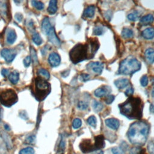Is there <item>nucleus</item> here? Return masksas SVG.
Masks as SVG:
<instances>
[{
  "label": "nucleus",
  "instance_id": "obj_1",
  "mask_svg": "<svg viewBox=\"0 0 154 154\" xmlns=\"http://www.w3.org/2000/svg\"><path fill=\"white\" fill-rule=\"evenodd\" d=\"M99 47V42L96 38L90 39L84 44L78 43L69 52L70 59L73 64H77L84 60L92 58Z\"/></svg>",
  "mask_w": 154,
  "mask_h": 154
},
{
  "label": "nucleus",
  "instance_id": "obj_2",
  "mask_svg": "<svg viewBox=\"0 0 154 154\" xmlns=\"http://www.w3.org/2000/svg\"><path fill=\"white\" fill-rule=\"evenodd\" d=\"M149 125L144 121H138L130 126L128 131V137L129 141L135 145L140 146L144 145L149 133Z\"/></svg>",
  "mask_w": 154,
  "mask_h": 154
},
{
  "label": "nucleus",
  "instance_id": "obj_3",
  "mask_svg": "<svg viewBox=\"0 0 154 154\" xmlns=\"http://www.w3.org/2000/svg\"><path fill=\"white\" fill-rule=\"evenodd\" d=\"M143 102L138 97L130 96L119 105L120 113L129 119H140L143 114Z\"/></svg>",
  "mask_w": 154,
  "mask_h": 154
},
{
  "label": "nucleus",
  "instance_id": "obj_4",
  "mask_svg": "<svg viewBox=\"0 0 154 154\" xmlns=\"http://www.w3.org/2000/svg\"><path fill=\"white\" fill-rule=\"evenodd\" d=\"M51 92V85L46 79L37 76L34 79L33 95L38 101L43 100Z\"/></svg>",
  "mask_w": 154,
  "mask_h": 154
},
{
  "label": "nucleus",
  "instance_id": "obj_5",
  "mask_svg": "<svg viewBox=\"0 0 154 154\" xmlns=\"http://www.w3.org/2000/svg\"><path fill=\"white\" fill-rule=\"evenodd\" d=\"M141 68L140 62L132 56H129L120 63L119 73L122 75H131Z\"/></svg>",
  "mask_w": 154,
  "mask_h": 154
},
{
  "label": "nucleus",
  "instance_id": "obj_6",
  "mask_svg": "<svg viewBox=\"0 0 154 154\" xmlns=\"http://www.w3.org/2000/svg\"><path fill=\"white\" fill-rule=\"evenodd\" d=\"M94 140V141L92 142L90 139H85L81 142L79 148L84 153L94 152L104 147L105 142L103 135H100L95 137Z\"/></svg>",
  "mask_w": 154,
  "mask_h": 154
},
{
  "label": "nucleus",
  "instance_id": "obj_7",
  "mask_svg": "<svg viewBox=\"0 0 154 154\" xmlns=\"http://www.w3.org/2000/svg\"><path fill=\"white\" fill-rule=\"evenodd\" d=\"M42 28L43 31L48 37V40L56 46H60L61 42L57 35L54 28L51 25L49 19L48 17H45L42 23Z\"/></svg>",
  "mask_w": 154,
  "mask_h": 154
},
{
  "label": "nucleus",
  "instance_id": "obj_8",
  "mask_svg": "<svg viewBox=\"0 0 154 154\" xmlns=\"http://www.w3.org/2000/svg\"><path fill=\"white\" fill-rule=\"evenodd\" d=\"M17 100V95L13 89H7L0 93V102L5 106H11Z\"/></svg>",
  "mask_w": 154,
  "mask_h": 154
},
{
  "label": "nucleus",
  "instance_id": "obj_9",
  "mask_svg": "<svg viewBox=\"0 0 154 154\" xmlns=\"http://www.w3.org/2000/svg\"><path fill=\"white\" fill-rule=\"evenodd\" d=\"M1 55L7 63H11L14 59L16 53L13 49L5 48L1 51Z\"/></svg>",
  "mask_w": 154,
  "mask_h": 154
},
{
  "label": "nucleus",
  "instance_id": "obj_10",
  "mask_svg": "<svg viewBox=\"0 0 154 154\" xmlns=\"http://www.w3.org/2000/svg\"><path fill=\"white\" fill-rule=\"evenodd\" d=\"M87 70H91L96 74L99 75L103 69V64L100 62H91L87 65Z\"/></svg>",
  "mask_w": 154,
  "mask_h": 154
},
{
  "label": "nucleus",
  "instance_id": "obj_11",
  "mask_svg": "<svg viewBox=\"0 0 154 154\" xmlns=\"http://www.w3.org/2000/svg\"><path fill=\"white\" fill-rule=\"evenodd\" d=\"M48 61L49 64L52 67L58 66L61 61V58L60 55L56 52H52L50 54L48 58Z\"/></svg>",
  "mask_w": 154,
  "mask_h": 154
},
{
  "label": "nucleus",
  "instance_id": "obj_12",
  "mask_svg": "<svg viewBox=\"0 0 154 154\" xmlns=\"http://www.w3.org/2000/svg\"><path fill=\"white\" fill-rule=\"evenodd\" d=\"M105 123L107 126L114 130L117 129L120 125V123L119 120L114 118H110V119H106L105 120Z\"/></svg>",
  "mask_w": 154,
  "mask_h": 154
},
{
  "label": "nucleus",
  "instance_id": "obj_13",
  "mask_svg": "<svg viewBox=\"0 0 154 154\" xmlns=\"http://www.w3.org/2000/svg\"><path fill=\"white\" fill-rule=\"evenodd\" d=\"M108 88H109V87H108L106 86H102L101 87H99L94 91V95L97 97H102L103 96H105L108 93H109V91H108Z\"/></svg>",
  "mask_w": 154,
  "mask_h": 154
},
{
  "label": "nucleus",
  "instance_id": "obj_14",
  "mask_svg": "<svg viewBox=\"0 0 154 154\" xmlns=\"http://www.w3.org/2000/svg\"><path fill=\"white\" fill-rule=\"evenodd\" d=\"M6 2L4 1H0V14L4 20L8 17V8Z\"/></svg>",
  "mask_w": 154,
  "mask_h": 154
},
{
  "label": "nucleus",
  "instance_id": "obj_15",
  "mask_svg": "<svg viewBox=\"0 0 154 154\" xmlns=\"http://www.w3.org/2000/svg\"><path fill=\"white\" fill-rule=\"evenodd\" d=\"M16 34L14 29H9L7 34V42L8 44L12 45L16 40Z\"/></svg>",
  "mask_w": 154,
  "mask_h": 154
},
{
  "label": "nucleus",
  "instance_id": "obj_16",
  "mask_svg": "<svg viewBox=\"0 0 154 154\" xmlns=\"http://www.w3.org/2000/svg\"><path fill=\"white\" fill-rule=\"evenodd\" d=\"M144 55L148 63L152 64L154 62V49L153 48H148L146 49Z\"/></svg>",
  "mask_w": 154,
  "mask_h": 154
},
{
  "label": "nucleus",
  "instance_id": "obj_17",
  "mask_svg": "<svg viewBox=\"0 0 154 154\" xmlns=\"http://www.w3.org/2000/svg\"><path fill=\"white\" fill-rule=\"evenodd\" d=\"M114 84L117 88L119 89H122L129 84V81L126 78H120L114 81Z\"/></svg>",
  "mask_w": 154,
  "mask_h": 154
},
{
  "label": "nucleus",
  "instance_id": "obj_18",
  "mask_svg": "<svg viewBox=\"0 0 154 154\" xmlns=\"http://www.w3.org/2000/svg\"><path fill=\"white\" fill-rule=\"evenodd\" d=\"M142 36L147 40L152 39L154 37V28H147L143 31Z\"/></svg>",
  "mask_w": 154,
  "mask_h": 154
},
{
  "label": "nucleus",
  "instance_id": "obj_19",
  "mask_svg": "<svg viewBox=\"0 0 154 154\" xmlns=\"http://www.w3.org/2000/svg\"><path fill=\"white\" fill-rule=\"evenodd\" d=\"M154 21V17L152 14H149L147 15L144 16L140 19V23L142 25H149L150 23H152Z\"/></svg>",
  "mask_w": 154,
  "mask_h": 154
},
{
  "label": "nucleus",
  "instance_id": "obj_20",
  "mask_svg": "<svg viewBox=\"0 0 154 154\" xmlns=\"http://www.w3.org/2000/svg\"><path fill=\"white\" fill-rule=\"evenodd\" d=\"M95 12V7L93 5L88 6L84 11L83 16L86 17H92Z\"/></svg>",
  "mask_w": 154,
  "mask_h": 154
},
{
  "label": "nucleus",
  "instance_id": "obj_21",
  "mask_svg": "<svg viewBox=\"0 0 154 154\" xmlns=\"http://www.w3.org/2000/svg\"><path fill=\"white\" fill-rule=\"evenodd\" d=\"M57 1L56 0H51L49 2V6L48 7V11L49 14H55L57 11Z\"/></svg>",
  "mask_w": 154,
  "mask_h": 154
},
{
  "label": "nucleus",
  "instance_id": "obj_22",
  "mask_svg": "<svg viewBox=\"0 0 154 154\" xmlns=\"http://www.w3.org/2000/svg\"><path fill=\"white\" fill-rule=\"evenodd\" d=\"M8 79L11 83L13 84H16L19 79V73L17 71H13L9 75Z\"/></svg>",
  "mask_w": 154,
  "mask_h": 154
},
{
  "label": "nucleus",
  "instance_id": "obj_23",
  "mask_svg": "<svg viewBox=\"0 0 154 154\" xmlns=\"http://www.w3.org/2000/svg\"><path fill=\"white\" fill-rule=\"evenodd\" d=\"M122 35L125 38H130L134 35V32H133L132 30H131V29L125 28L123 29V30L122 31Z\"/></svg>",
  "mask_w": 154,
  "mask_h": 154
},
{
  "label": "nucleus",
  "instance_id": "obj_24",
  "mask_svg": "<svg viewBox=\"0 0 154 154\" xmlns=\"http://www.w3.org/2000/svg\"><path fill=\"white\" fill-rule=\"evenodd\" d=\"M30 53H31V58H32L33 64L36 66L38 63V60L36 51L32 46L30 47Z\"/></svg>",
  "mask_w": 154,
  "mask_h": 154
},
{
  "label": "nucleus",
  "instance_id": "obj_25",
  "mask_svg": "<svg viewBox=\"0 0 154 154\" xmlns=\"http://www.w3.org/2000/svg\"><path fill=\"white\" fill-rule=\"evenodd\" d=\"M128 19L131 21H136L137 20L139 19L140 17V14L137 11H134L132 13H129L128 15Z\"/></svg>",
  "mask_w": 154,
  "mask_h": 154
},
{
  "label": "nucleus",
  "instance_id": "obj_26",
  "mask_svg": "<svg viewBox=\"0 0 154 154\" xmlns=\"http://www.w3.org/2000/svg\"><path fill=\"white\" fill-rule=\"evenodd\" d=\"M2 137L4 140V142L6 144V146L7 147L8 149H11V147H12V143H11V141L10 139V137L8 135V134H7L6 133H4V132H2Z\"/></svg>",
  "mask_w": 154,
  "mask_h": 154
},
{
  "label": "nucleus",
  "instance_id": "obj_27",
  "mask_svg": "<svg viewBox=\"0 0 154 154\" xmlns=\"http://www.w3.org/2000/svg\"><path fill=\"white\" fill-rule=\"evenodd\" d=\"M65 146H66L65 140L63 137H61V140H60V141L59 143V144H58V150H57V153L58 154H62L63 153L64 150Z\"/></svg>",
  "mask_w": 154,
  "mask_h": 154
},
{
  "label": "nucleus",
  "instance_id": "obj_28",
  "mask_svg": "<svg viewBox=\"0 0 154 154\" xmlns=\"http://www.w3.org/2000/svg\"><path fill=\"white\" fill-rule=\"evenodd\" d=\"M93 108L95 112H99L103 109V105L97 100H94L93 102Z\"/></svg>",
  "mask_w": 154,
  "mask_h": 154
},
{
  "label": "nucleus",
  "instance_id": "obj_29",
  "mask_svg": "<svg viewBox=\"0 0 154 154\" xmlns=\"http://www.w3.org/2000/svg\"><path fill=\"white\" fill-rule=\"evenodd\" d=\"M33 42L36 45H40L42 43V39L38 33H34L32 37Z\"/></svg>",
  "mask_w": 154,
  "mask_h": 154
},
{
  "label": "nucleus",
  "instance_id": "obj_30",
  "mask_svg": "<svg viewBox=\"0 0 154 154\" xmlns=\"http://www.w3.org/2000/svg\"><path fill=\"white\" fill-rule=\"evenodd\" d=\"M38 73L39 75H40L42 77H43V78H45L46 80L49 79V77H50L49 73L48 72V71H47L46 70H45L44 69H38Z\"/></svg>",
  "mask_w": 154,
  "mask_h": 154
},
{
  "label": "nucleus",
  "instance_id": "obj_31",
  "mask_svg": "<svg viewBox=\"0 0 154 154\" xmlns=\"http://www.w3.org/2000/svg\"><path fill=\"white\" fill-rule=\"evenodd\" d=\"M31 4L34 7H35L38 10H42L44 8V4L41 1L34 0L31 1Z\"/></svg>",
  "mask_w": 154,
  "mask_h": 154
},
{
  "label": "nucleus",
  "instance_id": "obj_32",
  "mask_svg": "<svg viewBox=\"0 0 154 154\" xmlns=\"http://www.w3.org/2000/svg\"><path fill=\"white\" fill-rule=\"evenodd\" d=\"M19 154H34V150L31 147H27L22 149Z\"/></svg>",
  "mask_w": 154,
  "mask_h": 154
},
{
  "label": "nucleus",
  "instance_id": "obj_33",
  "mask_svg": "<svg viewBox=\"0 0 154 154\" xmlns=\"http://www.w3.org/2000/svg\"><path fill=\"white\" fill-rule=\"evenodd\" d=\"M87 123L91 126L95 128L96 126V124H97L96 118L94 116H91L89 117L87 119Z\"/></svg>",
  "mask_w": 154,
  "mask_h": 154
},
{
  "label": "nucleus",
  "instance_id": "obj_34",
  "mask_svg": "<svg viewBox=\"0 0 154 154\" xmlns=\"http://www.w3.org/2000/svg\"><path fill=\"white\" fill-rule=\"evenodd\" d=\"M103 33V28L101 26H97L93 28V34L96 35H100Z\"/></svg>",
  "mask_w": 154,
  "mask_h": 154
},
{
  "label": "nucleus",
  "instance_id": "obj_35",
  "mask_svg": "<svg viewBox=\"0 0 154 154\" xmlns=\"http://www.w3.org/2000/svg\"><path fill=\"white\" fill-rule=\"evenodd\" d=\"M88 107V103L85 101H79L78 103V108L81 110H85Z\"/></svg>",
  "mask_w": 154,
  "mask_h": 154
},
{
  "label": "nucleus",
  "instance_id": "obj_36",
  "mask_svg": "<svg viewBox=\"0 0 154 154\" xmlns=\"http://www.w3.org/2000/svg\"><path fill=\"white\" fill-rule=\"evenodd\" d=\"M81 125H82V122H81V119H79L78 118L75 119L72 122V126L74 129H78V128H80Z\"/></svg>",
  "mask_w": 154,
  "mask_h": 154
},
{
  "label": "nucleus",
  "instance_id": "obj_37",
  "mask_svg": "<svg viewBox=\"0 0 154 154\" xmlns=\"http://www.w3.org/2000/svg\"><path fill=\"white\" fill-rule=\"evenodd\" d=\"M147 150L150 154H154V139L149 141L147 146Z\"/></svg>",
  "mask_w": 154,
  "mask_h": 154
},
{
  "label": "nucleus",
  "instance_id": "obj_38",
  "mask_svg": "<svg viewBox=\"0 0 154 154\" xmlns=\"http://www.w3.org/2000/svg\"><path fill=\"white\" fill-rule=\"evenodd\" d=\"M140 83L143 87H146L147 85L148 78L146 75H144L143 76H142V78H141V80H140Z\"/></svg>",
  "mask_w": 154,
  "mask_h": 154
},
{
  "label": "nucleus",
  "instance_id": "obj_39",
  "mask_svg": "<svg viewBox=\"0 0 154 154\" xmlns=\"http://www.w3.org/2000/svg\"><path fill=\"white\" fill-rule=\"evenodd\" d=\"M35 139V136L34 135H31L29 136H28L25 139V143L27 144H31L32 143Z\"/></svg>",
  "mask_w": 154,
  "mask_h": 154
},
{
  "label": "nucleus",
  "instance_id": "obj_40",
  "mask_svg": "<svg viewBox=\"0 0 154 154\" xmlns=\"http://www.w3.org/2000/svg\"><path fill=\"white\" fill-rule=\"evenodd\" d=\"M141 149L139 147H133L130 150V153L129 154H140L141 151Z\"/></svg>",
  "mask_w": 154,
  "mask_h": 154
},
{
  "label": "nucleus",
  "instance_id": "obj_41",
  "mask_svg": "<svg viewBox=\"0 0 154 154\" xmlns=\"http://www.w3.org/2000/svg\"><path fill=\"white\" fill-rule=\"evenodd\" d=\"M31 61V57H30V56H26V57L24 58V60H23V65H24L26 67H28V66L30 65Z\"/></svg>",
  "mask_w": 154,
  "mask_h": 154
},
{
  "label": "nucleus",
  "instance_id": "obj_42",
  "mask_svg": "<svg viewBox=\"0 0 154 154\" xmlns=\"http://www.w3.org/2000/svg\"><path fill=\"white\" fill-rule=\"evenodd\" d=\"M114 99H115L114 96H113V95H108L106 96V97L105 98V102L106 104H110L114 101Z\"/></svg>",
  "mask_w": 154,
  "mask_h": 154
},
{
  "label": "nucleus",
  "instance_id": "obj_43",
  "mask_svg": "<svg viewBox=\"0 0 154 154\" xmlns=\"http://www.w3.org/2000/svg\"><path fill=\"white\" fill-rule=\"evenodd\" d=\"M112 154H124L123 150L119 147H113L111 150Z\"/></svg>",
  "mask_w": 154,
  "mask_h": 154
},
{
  "label": "nucleus",
  "instance_id": "obj_44",
  "mask_svg": "<svg viewBox=\"0 0 154 154\" xmlns=\"http://www.w3.org/2000/svg\"><path fill=\"white\" fill-rule=\"evenodd\" d=\"M80 79L82 81L85 82L90 79V75L87 73H82L80 75Z\"/></svg>",
  "mask_w": 154,
  "mask_h": 154
},
{
  "label": "nucleus",
  "instance_id": "obj_45",
  "mask_svg": "<svg viewBox=\"0 0 154 154\" xmlns=\"http://www.w3.org/2000/svg\"><path fill=\"white\" fill-rule=\"evenodd\" d=\"M134 93V88L132 87H129V88H128L125 91V94L127 96H132V95Z\"/></svg>",
  "mask_w": 154,
  "mask_h": 154
},
{
  "label": "nucleus",
  "instance_id": "obj_46",
  "mask_svg": "<svg viewBox=\"0 0 154 154\" xmlns=\"http://www.w3.org/2000/svg\"><path fill=\"white\" fill-rule=\"evenodd\" d=\"M9 73H10L9 70L8 69H2V70H1V74L4 77L8 76L9 75Z\"/></svg>",
  "mask_w": 154,
  "mask_h": 154
},
{
  "label": "nucleus",
  "instance_id": "obj_47",
  "mask_svg": "<svg viewBox=\"0 0 154 154\" xmlns=\"http://www.w3.org/2000/svg\"><path fill=\"white\" fill-rule=\"evenodd\" d=\"M15 17L16 19V20L18 21V22H21L22 20V18H23V16L22 15L20 14V13H17L16 15H15Z\"/></svg>",
  "mask_w": 154,
  "mask_h": 154
},
{
  "label": "nucleus",
  "instance_id": "obj_48",
  "mask_svg": "<svg viewBox=\"0 0 154 154\" xmlns=\"http://www.w3.org/2000/svg\"><path fill=\"white\" fill-rule=\"evenodd\" d=\"M150 111L151 112L154 113V102L151 103V105L150 106Z\"/></svg>",
  "mask_w": 154,
  "mask_h": 154
},
{
  "label": "nucleus",
  "instance_id": "obj_49",
  "mask_svg": "<svg viewBox=\"0 0 154 154\" xmlns=\"http://www.w3.org/2000/svg\"><path fill=\"white\" fill-rule=\"evenodd\" d=\"M4 129H5L6 131H10V127L8 125H7V124L4 125Z\"/></svg>",
  "mask_w": 154,
  "mask_h": 154
},
{
  "label": "nucleus",
  "instance_id": "obj_50",
  "mask_svg": "<svg viewBox=\"0 0 154 154\" xmlns=\"http://www.w3.org/2000/svg\"><path fill=\"white\" fill-rule=\"evenodd\" d=\"M94 154H103V152L102 150H99V151H94Z\"/></svg>",
  "mask_w": 154,
  "mask_h": 154
},
{
  "label": "nucleus",
  "instance_id": "obj_51",
  "mask_svg": "<svg viewBox=\"0 0 154 154\" xmlns=\"http://www.w3.org/2000/svg\"><path fill=\"white\" fill-rule=\"evenodd\" d=\"M152 96L153 97H154V88L153 89V90L152 91Z\"/></svg>",
  "mask_w": 154,
  "mask_h": 154
},
{
  "label": "nucleus",
  "instance_id": "obj_52",
  "mask_svg": "<svg viewBox=\"0 0 154 154\" xmlns=\"http://www.w3.org/2000/svg\"><path fill=\"white\" fill-rule=\"evenodd\" d=\"M140 154H146V153H145L144 150L143 151V150H141V152H140Z\"/></svg>",
  "mask_w": 154,
  "mask_h": 154
},
{
  "label": "nucleus",
  "instance_id": "obj_53",
  "mask_svg": "<svg viewBox=\"0 0 154 154\" xmlns=\"http://www.w3.org/2000/svg\"><path fill=\"white\" fill-rule=\"evenodd\" d=\"M152 84H153V85H154V78H153V79H152Z\"/></svg>",
  "mask_w": 154,
  "mask_h": 154
}]
</instances>
